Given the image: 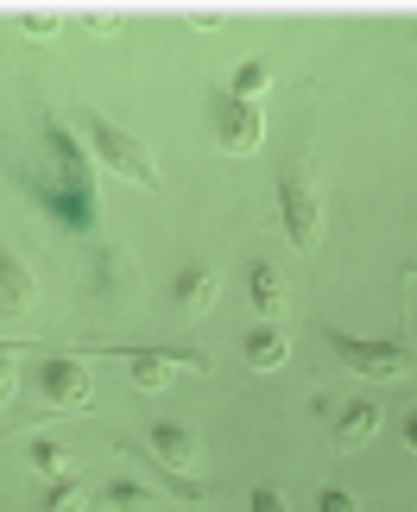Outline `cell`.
Here are the masks:
<instances>
[{
  "mask_svg": "<svg viewBox=\"0 0 417 512\" xmlns=\"http://www.w3.org/2000/svg\"><path fill=\"white\" fill-rule=\"evenodd\" d=\"M38 512H83V481H76V475L51 481V494H45V506H38Z\"/></svg>",
  "mask_w": 417,
  "mask_h": 512,
  "instance_id": "e0dca14e",
  "label": "cell"
},
{
  "mask_svg": "<svg viewBox=\"0 0 417 512\" xmlns=\"http://www.w3.org/2000/svg\"><path fill=\"white\" fill-rule=\"evenodd\" d=\"M209 127H215L222 152H260V140H266L260 102H241L234 89H209Z\"/></svg>",
  "mask_w": 417,
  "mask_h": 512,
  "instance_id": "277c9868",
  "label": "cell"
},
{
  "mask_svg": "<svg viewBox=\"0 0 417 512\" xmlns=\"http://www.w3.org/2000/svg\"><path fill=\"white\" fill-rule=\"evenodd\" d=\"M0 354H19V348H7V342H0Z\"/></svg>",
  "mask_w": 417,
  "mask_h": 512,
  "instance_id": "cb8c5ba5",
  "label": "cell"
},
{
  "mask_svg": "<svg viewBox=\"0 0 417 512\" xmlns=\"http://www.w3.org/2000/svg\"><path fill=\"white\" fill-rule=\"evenodd\" d=\"M38 399H45L51 411H89V405H95L89 367L70 361V354H51V361H38Z\"/></svg>",
  "mask_w": 417,
  "mask_h": 512,
  "instance_id": "5b68a950",
  "label": "cell"
},
{
  "mask_svg": "<svg viewBox=\"0 0 417 512\" xmlns=\"http://www.w3.org/2000/svg\"><path fill=\"white\" fill-rule=\"evenodd\" d=\"M196 456H203V449H196V437H190L184 424H152V462H158V468H171V475H190Z\"/></svg>",
  "mask_w": 417,
  "mask_h": 512,
  "instance_id": "7c38bea8",
  "label": "cell"
},
{
  "mask_svg": "<svg viewBox=\"0 0 417 512\" xmlns=\"http://www.w3.org/2000/svg\"><path fill=\"white\" fill-rule=\"evenodd\" d=\"M121 361H133V386L139 392H165L177 367L209 373V354H196V348H121Z\"/></svg>",
  "mask_w": 417,
  "mask_h": 512,
  "instance_id": "52a82bcc",
  "label": "cell"
},
{
  "mask_svg": "<svg viewBox=\"0 0 417 512\" xmlns=\"http://www.w3.org/2000/svg\"><path fill=\"white\" fill-rule=\"evenodd\" d=\"M83 133H89L95 159H102L114 177H127V184H139V190H158V165H152V152L139 146L127 127H114V121H102V114H89Z\"/></svg>",
  "mask_w": 417,
  "mask_h": 512,
  "instance_id": "3957f363",
  "label": "cell"
},
{
  "mask_svg": "<svg viewBox=\"0 0 417 512\" xmlns=\"http://www.w3.org/2000/svg\"><path fill=\"white\" fill-rule=\"evenodd\" d=\"M38 310V279L26 260H13L7 247H0V323L7 317H32Z\"/></svg>",
  "mask_w": 417,
  "mask_h": 512,
  "instance_id": "9c48e42d",
  "label": "cell"
},
{
  "mask_svg": "<svg viewBox=\"0 0 417 512\" xmlns=\"http://www.w3.org/2000/svg\"><path fill=\"white\" fill-rule=\"evenodd\" d=\"M13 392H19V367H13V354H0V411H7Z\"/></svg>",
  "mask_w": 417,
  "mask_h": 512,
  "instance_id": "44dd1931",
  "label": "cell"
},
{
  "mask_svg": "<svg viewBox=\"0 0 417 512\" xmlns=\"http://www.w3.org/2000/svg\"><path fill=\"white\" fill-rule=\"evenodd\" d=\"M26 462H32L45 481H64V475H76V456H70V449L57 443V437H32V443H26Z\"/></svg>",
  "mask_w": 417,
  "mask_h": 512,
  "instance_id": "9a60e30c",
  "label": "cell"
},
{
  "mask_svg": "<svg viewBox=\"0 0 417 512\" xmlns=\"http://www.w3.org/2000/svg\"><path fill=\"white\" fill-rule=\"evenodd\" d=\"M51 140V159H57V196H51V215H64V228H95V171H89V152L76 146L70 127H45Z\"/></svg>",
  "mask_w": 417,
  "mask_h": 512,
  "instance_id": "6da1fadb",
  "label": "cell"
},
{
  "mask_svg": "<svg viewBox=\"0 0 417 512\" xmlns=\"http://www.w3.org/2000/svg\"><path fill=\"white\" fill-rule=\"evenodd\" d=\"M241 354H247L253 373H278V367H285V354H291V336L278 323H253L247 336H241Z\"/></svg>",
  "mask_w": 417,
  "mask_h": 512,
  "instance_id": "4fadbf2b",
  "label": "cell"
},
{
  "mask_svg": "<svg viewBox=\"0 0 417 512\" xmlns=\"http://www.w3.org/2000/svg\"><path fill=\"white\" fill-rule=\"evenodd\" d=\"M405 443L417 449V411H411V418H405Z\"/></svg>",
  "mask_w": 417,
  "mask_h": 512,
  "instance_id": "603a6c76",
  "label": "cell"
},
{
  "mask_svg": "<svg viewBox=\"0 0 417 512\" xmlns=\"http://www.w3.org/2000/svg\"><path fill=\"white\" fill-rule=\"evenodd\" d=\"M323 336H329L335 361L348 373H361V380H405L417 367V348L405 336H348V329H323Z\"/></svg>",
  "mask_w": 417,
  "mask_h": 512,
  "instance_id": "7a4b0ae2",
  "label": "cell"
},
{
  "mask_svg": "<svg viewBox=\"0 0 417 512\" xmlns=\"http://www.w3.org/2000/svg\"><path fill=\"white\" fill-rule=\"evenodd\" d=\"M171 298H177V317H209L215 298H222V266H215V260H190L171 279Z\"/></svg>",
  "mask_w": 417,
  "mask_h": 512,
  "instance_id": "ba28073f",
  "label": "cell"
},
{
  "mask_svg": "<svg viewBox=\"0 0 417 512\" xmlns=\"http://www.w3.org/2000/svg\"><path fill=\"white\" fill-rule=\"evenodd\" d=\"M19 32H26V38H57V32H64V19H57V13H26V19H19Z\"/></svg>",
  "mask_w": 417,
  "mask_h": 512,
  "instance_id": "ac0fdd59",
  "label": "cell"
},
{
  "mask_svg": "<svg viewBox=\"0 0 417 512\" xmlns=\"http://www.w3.org/2000/svg\"><path fill=\"white\" fill-rule=\"evenodd\" d=\"M247 512H291V506H285V494H278V487H253V494H247Z\"/></svg>",
  "mask_w": 417,
  "mask_h": 512,
  "instance_id": "ffe728a7",
  "label": "cell"
},
{
  "mask_svg": "<svg viewBox=\"0 0 417 512\" xmlns=\"http://www.w3.org/2000/svg\"><path fill=\"white\" fill-rule=\"evenodd\" d=\"M316 512H361V500H354L348 487H323V494H316Z\"/></svg>",
  "mask_w": 417,
  "mask_h": 512,
  "instance_id": "d6986e66",
  "label": "cell"
},
{
  "mask_svg": "<svg viewBox=\"0 0 417 512\" xmlns=\"http://www.w3.org/2000/svg\"><path fill=\"white\" fill-rule=\"evenodd\" d=\"M278 215H285V234L297 253H316L323 247V209H316V196L304 190V177H278Z\"/></svg>",
  "mask_w": 417,
  "mask_h": 512,
  "instance_id": "8992f818",
  "label": "cell"
},
{
  "mask_svg": "<svg viewBox=\"0 0 417 512\" xmlns=\"http://www.w3.org/2000/svg\"><path fill=\"white\" fill-rule=\"evenodd\" d=\"M102 506L108 512H165V500H158L146 481H108L102 487Z\"/></svg>",
  "mask_w": 417,
  "mask_h": 512,
  "instance_id": "5bb4252c",
  "label": "cell"
},
{
  "mask_svg": "<svg viewBox=\"0 0 417 512\" xmlns=\"http://www.w3.org/2000/svg\"><path fill=\"white\" fill-rule=\"evenodd\" d=\"M228 89L241 95V102H260V95L272 89V64H266V57H247V64L234 70V83H228Z\"/></svg>",
  "mask_w": 417,
  "mask_h": 512,
  "instance_id": "2e32d148",
  "label": "cell"
},
{
  "mask_svg": "<svg viewBox=\"0 0 417 512\" xmlns=\"http://www.w3.org/2000/svg\"><path fill=\"white\" fill-rule=\"evenodd\" d=\"M373 437H380V405H373V399H354V405L335 411V449H342V456L367 449Z\"/></svg>",
  "mask_w": 417,
  "mask_h": 512,
  "instance_id": "8fae6325",
  "label": "cell"
},
{
  "mask_svg": "<svg viewBox=\"0 0 417 512\" xmlns=\"http://www.w3.org/2000/svg\"><path fill=\"white\" fill-rule=\"evenodd\" d=\"M247 298H253V310H260V323H278V317L291 310L285 272H278L272 260H253V266H247Z\"/></svg>",
  "mask_w": 417,
  "mask_h": 512,
  "instance_id": "30bf717a",
  "label": "cell"
},
{
  "mask_svg": "<svg viewBox=\"0 0 417 512\" xmlns=\"http://www.w3.org/2000/svg\"><path fill=\"white\" fill-rule=\"evenodd\" d=\"M83 26H89L95 38H114V32H121V13H89Z\"/></svg>",
  "mask_w": 417,
  "mask_h": 512,
  "instance_id": "7402d4cb",
  "label": "cell"
}]
</instances>
